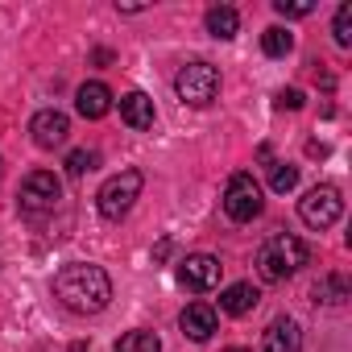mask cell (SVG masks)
<instances>
[{"instance_id": "obj_1", "label": "cell", "mask_w": 352, "mask_h": 352, "mask_svg": "<svg viewBox=\"0 0 352 352\" xmlns=\"http://www.w3.org/2000/svg\"><path fill=\"white\" fill-rule=\"evenodd\" d=\"M54 298L71 315H100L112 302V278L104 274V265L71 261L54 274Z\"/></svg>"}, {"instance_id": "obj_2", "label": "cell", "mask_w": 352, "mask_h": 352, "mask_svg": "<svg viewBox=\"0 0 352 352\" xmlns=\"http://www.w3.org/2000/svg\"><path fill=\"white\" fill-rule=\"evenodd\" d=\"M307 261H311V249H307V241L294 236V232H278V236H270V241L257 249V274H261V282H286V278H294Z\"/></svg>"}, {"instance_id": "obj_3", "label": "cell", "mask_w": 352, "mask_h": 352, "mask_svg": "<svg viewBox=\"0 0 352 352\" xmlns=\"http://www.w3.org/2000/svg\"><path fill=\"white\" fill-rule=\"evenodd\" d=\"M141 187H145V174L141 170H120V174H112V179L100 187V195H96V208H100V216L104 220H124L129 216V208L137 204V195H141Z\"/></svg>"}, {"instance_id": "obj_4", "label": "cell", "mask_w": 352, "mask_h": 352, "mask_svg": "<svg viewBox=\"0 0 352 352\" xmlns=\"http://www.w3.org/2000/svg\"><path fill=\"white\" fill-rule=\"evenodd\" d=\"M261 208H265V191H261V183L253 179L249 170H236L232 179H228V187H224V212H228V220L249 224V220L261 216Z\"/></svg>"}, {"instance_id": "obj_5", "label": "cell", "mask_w": 352, "mask_h": 352, "mask_svg": "<svg viewBox=\"0 0 352 352\" xmlns=\"http://www.w3.org/2000/svg\"><path fill=\"white\" fill-rule=\"evenodd\" d=\"M174 91H179V100L191 104V108H208L220 96V71L212 63H187L179 75H174Z\"/></svg>"}, {"instance_id": "obj_6", "label": "cell", "mask_w": 352, "mask_h": 352, "mask_svg": "<svg viewBox=\"0 0 352 352\" xmlns=\"http://www.w3.org/2000/svg\"><path fill=\"white\" fill-rule=\"evenodd\" d=\"M340 212H344V199H340V187H331V183H319V187H311V191L298 199V216H302V224L315 228V232L331 228V224L340 220Z\"/></svg>"}, {"instance_id": "obj_7", "label": "cell", "mask_w": 352, "mask_h": 352, "mask_svg": "<svg viewBox=\"0 0 352 352\" xmlns=\"http://www.w3.org/2000/svg\"><path fill=\"white\" fill-rule=\"evenodd\" d=\"M58 199H63V183H58V174H50V170H34V174H25V183H21V212L25 216H50L54 208H58Z\"/></svg>"}, {"instance_id": "obj_8", "label": "cell", "mask_w": 352, "mask_h": 352, "mask_svg": "<svg viewBox=\"0 0 352 352\" xmlns=\"http://www.w3.org/2000/svg\"><path fill=\"white\" fill-rule=\"evenodd\" d=\"M220 274H224V265H220V257H212V253H191V257L179 261V282H183L187 290H195V294L216 290V286H220Z\"/></svg>"}, {"instance_id": "obj_9", "label": "cell", "mask_w": 352, "mask_h": 352, "mask_svg": "<svg viewBox=\"0 0 352 352\" xmlns=\"http://www.w3.org/2000/svg\"><path fill=\"white\" fill-rule=\"evenodd\" d=\"M30 133H34V145H38V149H58V145H67V137H71V120H67V112L46 108V112H38V116L30 120Z\"/></svg>"}, {"instance_id": "obj_10", "label": "cell", "mask_w": 352, "mask_h": 352, "mask_svg": "<svg viewBox=\"0 0 352 352\" xmlns=\"http://www.w3.org/2000/svg\"><path fill=\"white\" fill-rule=\"evenodd\" d=\"M216 323H220V315H216V307H212V302H191V307L183 311V319H179L183 336H187V340H195V344L212 340V336H216Z\"/></svg>"}, {"instance_id": "obj_11", "label": "cell", "mask_w": 352, "mask_h": 352, "mask_svg": "<svg viewBox=\"0 0 352 352\" xmlns=\"http://www.w3.org/2000/svg\"><path fill=\"white\" fill-rule=\"evenodd\" d=\"M261 348H265V352H298V348H302V327H298V319H290V315L274 319V323L265 327V336H261Z\"/></svg>"}, {"instance_id": "obj_12", "label": "cell", "mask_w": 352, "mask_h": 352, "mask_svg": "<svg viewBox=\"0 0 352 352\" xmlns=\"http://www.w3.org/2000/svg\"><path fill=\"white\" fill-rule=\"evenodd\" d=\"M120 120H124L129 129H137V133L153 129V100H149L145 91H124V96H120Z\"/></svg>"}, {"instance_id": "obj_13", "label": "cell", "mask_w": 352, "mask_h": 352, "mask_svg": "<svg viewBox=\"0 0 352 352\" xmlns=\"http://www.w3.org/2000/svg\"><path fill=\"white\" fill-rule=\"evenodd\" d=\"M75 108H79V116L100 120V116L112 112V91H108L104 83H83V87L75 91Z\"/></svg>"}, {"instance_id": "obj_14", "label": "cell", "mask_w": 352, "mask_h": 352, "mask_svg": "<svg viewBox=\"0 0 352 352\" xmlns=\"http://www.w3.org/2000/svg\"><path fill=\"white\" fill-rule=\"evenodd\" d=\"M257 298H261V290H257L253 282H236V286H228V290L220 294V311H224V315H249V311L257 307Z\"/></svg>"}, {"instance_id": "obj_15", "label": "cell", "mask_w": 352, "mask_h": 352, "mask_svg": "<svg viewBox=\"0 0 352 352\" xmlns=\"http://www.w3.org/2000/svg\"><path fill=\"white\" fill-rule=\"evenodd\" d=\"M204 25H208V34H212V38L228 42V38H236L241 17H236V9H228V5H212V9H208V17H204Z\"/></svg>"}, {"instance_id": "obj_16", "label": "cell", "mask_w": 352, "mask_h": 352, "mask_svg": "<svg viewBox=\"0 0 352 352\" xmlns=\"http://www.w3.org/2000/svg\"><path fill=\"white\" fill-rule=\"evenodd\" d=\"M311 294H315V302H323V307H340V302H348V278H344V274H323Z\"/></svg>"}, {"instance_id": "obj_17", "label": "cell", "mask_w": 352, "mask_h": 352, "mask_svg": "<svg viewBox=\"0 0 352 352\" xmlns=\"http://www.w3.org/2000/svg\"><path fill=\"white\" fill-rule=\"evenodd\" d=\"M261 50H265L270 58H286V54L294 50V38H290V30H282V25H270V30L261 34Z\"/></svg>"}, {"instance_id": "obj_18", "label": "cell", "mask_w": 352, "mask_h": 352, "mask_svg": "<svg viewBox=\"0 0 352 352\" xmlns=\"http://www.w3.org/2000/svg\"><path fill=\"white\" fill-rule=\"evenodd\" d=\"M116 352H162V340L153 331H124L116 340Z\"/></svg>"}, {"instance_id": "obj_19", "label": "cell", "mask_w": 352, "mask_h": 352, "mask_svg": "<svg viewBox=\"0 0 352 352\" xmlns=\"http://www.w3.org/2000/svg\"><path fill=\"white\" fill-rule=\"evenodd\" d=\"M270 187H274L278 195L294 191V187H298V166H290V162H278V166H274V174H270Z\"/></svg>"}, {"instance_id": "obj_20", "label": "cell", "mask_w": 352, "mask_h": 352, "mask_svg": "<svg viewBox=\"0 0 352 352\" xmlns=\"http://www.w3.org/2000/svg\"><path fill=\"white\" fill-rule=\"evenodd\" d=\"M331 34H336V46H352V5L344 0V5L336 9V21H331Z\"/></svg>"}, {"instance_id": "obj_21", "label": "cell", "mask_w": 352, "mask_h": 352, "mask_svg": "<svg viewBox=\"0 0 352 352\" xmlns=\"http://www.w3.org/2000/svg\"><path fill=\"white\" fill-rule=\"evenodd\" d=\"M96 162H100L96 149H75V153H67V174H71V179H79V174L96 170Z\"/></svg>"}, {"instance_id": "obj_22", "label": "cell", "mask_w": 352, "mask_h": 352, "mask_svg": "<svg viewBox=\"0 0 352 352\" xmlns=\"http://www.w3.org/2000/svg\"><path fill=\"white\" fill-rule=\"evenodd\" d=\"M274 9H278L282 17H311V13H315L311 0H294V5H290V0H274Z\"/></svg>"}, {"instance_id": "obj_23", "label": "cell", "mask_w": 352, "mask_h": 352, "mask_svg": "<svg viewBox=\"0 0 352 352\" xmlns=\"http://www.w3.org/2000/svg\"><path fill=\"white\" fill-rule=\"evenodd\" d=\"M278 108H290V112H298V108H302V91H298V87H286V91H278Z\"/></svg>"}, {"instance_id": "obj_24", "label": "cell", "mask_w": 352, "mask_h": 352, "mask_svg": "<svg viewBox=\"0 0 352 352\" xmlns=\"http://www.w3.org/2000/svg\"><path fill=\"white\" fill-rule=\"evenodd\" d=\"M224 352H253V348H224Z\"/></svg>"}, {"instance_id": "obj_25", "label": "cell", "mask_w": 352, "mask_h": 352, "mask_svg": "<svg viewBox=\"0 0 352 352\" xmlns=\"http://www.w3.org/2000/svg\"><path fill=\"white\" fill-rule=\"evenodd\" d=\"M0 174H5V166H0Z\"/></svg>"}]
</instances>
